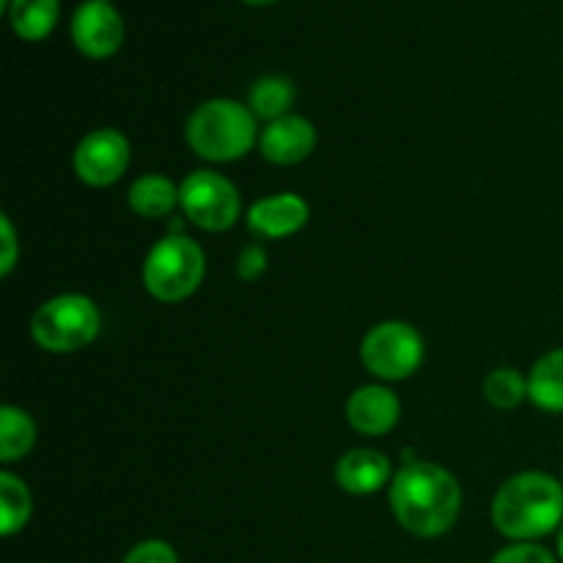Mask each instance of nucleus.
<instances>
[{"label":"nucleus","instance_id":"obj_18","mask_svg":"<svg viewBox=\"0 0 563 563\" xmlns=\"http://www.w3.org/2000/svg\"><path fill=\"white\" fill-rule=\"evenodd\" d=\"M36 445V423L22 407H0V462L14 465Z\"/></svg>","mask_w":563,"mask_h":563},{"label":"nucleus","instance_id":"obj_19","mask_svg":"<svg viewBox=\"0 0 563 563\" xmlns=\"http://www.w3.org/2000/svg\"><path fill=\"white\" fill-rule=\"evenodd\" d=\"M33 515L31 489L25 487L20 476L9 471H0V533L5 539L25 531L27 520Z\"/></svg>","mask_w":563,"mask_h":563},{"label":"nucleus","instance_id":"obj_13","mask_svg":"<svg viewBox=\"0 0 563 563\" xmlns=\"http://www.w3.org/2000/svg\"><path fill=\"white\" fill-rule=\"evenodd\" d=\"M335 482L350 495H374L394 482V467L383 451L352 449L335 462Z\"/></svg>","mask_w":563,"mask_h":563},{"label":"nucleus","instance_id":"obj_9","mask_svg":"<svg viewBox=\"0 0 563 563\" xmlns=\"http://www.w3.org/2000/svg\"><path fill=\"white\" fill-rule=\"evenodd\" d=\"M71 42L86 58L104 60L113 58L124 44V20L113 3L104 0H86L75 9L69 22Z\"/></svg>","mask_w":563,"mask_h":563},{"label":"nucleus","instance_id":"obj_6","mask_svg":"<svg viewBox=\"0 0 563 563\" xmlns=\"http://www.w3.org/2000/svg\"><path fill=\"white\" fill-rule=\"evenodd\" d=\"M427 344L418 328L399 319L379 322L363 335L361 361L368 374L385 383H401L410 379L423 366Z\"/></svg>","mask_w":563,"mask_h":563},{"label":"nucleus","instance_id":"obj_21","mask_svg":"<svg viewBox=\"0 0 563 563\" xmlns=\"http://www.w3.org/2000/svg\"><path fill=\"white\" fill-rule=\"evenodd\" d=\"M489 563H559V559L537 542H515L500 550V553H495V559Z\"/></svg>","mask_w":563,"mask_h":563},{"label":"nucleus","instance_id":"obj_17","mask_svg":"<svg viewBox=\"0 0 563 563\" xmlns=\"http://www.w3.org/2000/svg\"><path fill=\"white\" fill-rule=\"evenodd\" d=\"M295 82L284 75H264L258 77L251 86L247 93V108L253 110L258 121H275L284 119L291 113V104H295Z\"/></svg>","mask_w":563,"mask_h":563},{"label":"nucleus","instance_id":"obj_7","mask_svg":"<svg viewBox=\"0 0 563 563\" xmlns=\"http://www.w3.org/2000/svg\"><path fill=\"white\" fill-rule=\"evenodd\" d=\"M179 209L201 231H229L242 214V198L234 181L218 170H192L179 185Z\"/></svg>","mask_w":563,"mask_h":563},{"label":"nucleus","instance_id":"obj_2","mask_svg":"<svg viewBox=\"0 0 563 563\" xmlns=\"http://www.w3.org/2000/svg\"><path fill=\"white\" fill-rule=\"evenodd\" d=\"M493 526L511 542H537L561 531L563 482L542 471L511 476L493 500Z\"/></svg>","mask_w":563,"mask_h":563},{"label":"nucleus","instance_id":"obj_8","mask_svg":"<svg viewBox=\"0 0 563 563\" xmlns=\"http://www.w3.org/2000/svg\"><path fill=\"white\" fill-rule=\"evenodd\" d=\"M130 141H126L124 132L113 130V126H99V130L88 132L71 154L77 179L88 187L115 185L130 168Z\"/></svg>","mask_w":563,"mask_h":563},{"label":"nucleus","instance_id":"obj_10","mask_svg":"<svg viewBox=\"0 0 563 563\" xmlns=\"http://www.w3.org/2000/svg\"><path fill=\"white\" fill-rule=\"evenodd\" d=\"M308 218H311V209L297 192H273L267 198H258L245 214L247 229L258 240H286V236L300 234L308 225Z\"/></svg>","mask_w":563,"mask_h":563},{"label":"nucleus","instance_id":"obj_1","mask_svg":"<svg viewBox=\"0 0 563 563\" xmlns=\"http://www.w3.org/2000/svg\"><path fill=\"white\" fill-rule=\"evenodd\" d=\"M390 511L407 533L438 539L462 515V487L456 476L434 462H405L388 487Z\"/></svg>","mask_w":563,"mask_h":563},{"label":"nucleus","instance_id":"obj_28","mask_svg":"<svg viewBox=\"0 0 563 563\" xmlns=\"http://www.w3.org/2000/svg\"><path fill=\"white\" fill-rule=\"evenodd\" d=\"M561 482H563V478H561Z\"/></svg>","mask_w":563,"mask_h":563},{"label":"nucleus","instance_id":"obj_25","mask_svg":"<svg viewBox=\"0 0 563 563\" xmlns=\"http://www.w3.org/2000/svg\"><path fill=\"white\" fill-rule=\"evenodd\" d=\"M242 3H247V5H273V3H278V0H242Z\"/></svg>","mask_w":563,"mask_h":563},{"label":"nucleus","instance_id":"obj_14","mask_svg":"<svg viewBox=\"0 0 563 563\" xmlns=\"http://www.w3.org/2000/svg\"><path fill=\"white\" fill-rule=\"evenodd\" d=\"M126 203L146 220L170 218V212L179 207V185L165 174H143L130 185Z\"/></svg>","mask_w":563,"mask_h":563},{"label":"nucleus","instance_id":"obj_27","mask_svg":"<svg viewBox=\"0 0 563 563\" xmlns=\"http://www.w3.org/2000/svg\"><path fill=\"white\" fill-rule=\"evenodd\" d=\"M104 3H113V0H104Z\"/></svg>","mask_w":563,"mask_h":563},{"label":"nucleus","instance_id":"obj_16","mask_svg":"<svg viewBox=\"0 0 563 563\" xmlns=\"http://www.w3.org/2000/svg\"><path fill=\"white\" fill-rule=\"evenodd\" d=\"M5 14L22 42H42L58 25L60 0H11Z\"/></svg>","mask_w":563,"mask_h":563},{"label":"nucleus","instance_id":"obj_23","mask_svg":"<svg viewBox=\"0 0 563 563\" xmlns=\"http://www.w3.org/2000/svg\"><path fill=\"white\" fill-rule=\"evenodd\" d=\"M264 273H267V251L258 242H251V245L242 247L240 256H236V275L242 280H247V284H253Z\"/></svg>","mask_w":563,"mask_h":563},{"label":"nucleus","instance_id":"obj_20","mask_svg":"<svg viewBox=\"0 0 563 563\" xmlns=\"http://www.w3.org/2000/svg\"><path fill=\"white\" fill-rule=\"evenodd\" d=\"M484 399L495 410H515L528 399V377L515 366H498L484 377Z\"/></svg>","mask_w":563,"mask_h":563},{"label":"nucleus","instance_id":"obj_3","mask_svg":"<svg viewBox=\"0 0 563 563\" xmlns=\"http://www.w3.org/2000/svg\"><path fill=\"white\" fill-rule=\"evenodd\" d=\"M258 119L247 104L236 99H207L190 113L185 141L198 157L209 163H236L258 146Z\"/></svg>","mask_w":563,"mask_h":563},{"label":"nucleus","instance_id":"obj_26","mask_svg":"<svg viewBox=\"0 0 563 563\" xmlns=\"http://www.w3.org/2000/svg\"><path fill=\"white\" fill-rule=\"evenodd\" d=\"M559 559L563 563V526H561V531H559Z\"/></svg>","mask_w":563,"mask_h":563},{"label":"nucleus","instance_id":"obj_12","mask_svg":"<svg viewBox=\"0 0 563 563\" xmlns=\"http://www.w3.org/2000/svg\"><path fill=\"white\" fill-rule=\"evenodd\" d=\"M401 401L385 385H363L346 399V423L366 438L388 434L399 423Z\"/></svg>","mask_w":563,"mask_h":563},{"label":"nucleus","instance_id":"obj_5","mask_svg":"<svg viewBox=\"0 0 563 563\" xmlns=\"http://www.w3.org/2000/svg\"><path fill=\"white\" fill-rule=\"evenodd\" d=\"M207 275L203 247L187 234H165L143 262V286L159 302L187 300L198 291Z\"/></svg>","mask_w":563,"mask_h":563},{"label":"nucleus","instance_id":"obj_24","mask_svg":"<svg viewBox=\"0 0 563 563\" xmlns=\"http://www.w3.org/2000/svg\"><path fill=\"white\" fill-rule=\"evenodd\" d=\"M0 275L9 278L16 267V258H20V240H16V229L11 223L9 214H0Z\"/></svg>","mask_w":563,"mask_h":563},{"label":"nucleus","instance_id":"obj_4","mask_svg":"<svg viewBox=\"0 0 563 563\" xmlns=\"http://www.w3.org/2000/svg\"><path fill=\"white\" fill-rule=\"evenodd\" d=\"M102 313L86 295H55L36 308L31 319V335L38 350L49 355H71L97 341Z\"/></svg>","mask_w":563,"mask_h":563},{"label":"nucleus","instance_id":"obj_15","mask_svg":"<svg viewBox=\"0 0 563 563\" xmlns=\"http://www.w3.org/2000/svg\"><path fill=\"white\" fill-rule=\"evenodd\" d=\"M528 399L537 410L561 416L563 412V346L550 350L533 363L528 374Z\"/></svg>","mask_w":563,"mask_h":563},{"label":"nucleus","instance_id":"obj_11","mask_svg":"<svg viewBox=\"0 0 563 563\" xmlns=\"http://www.w3.org/2000/svg\"><path fill=\"white\" fill-rule=\"evenodd\" d=\"M317 141V126L306 115L289 113L264 124L258 135V152L273 165H297L311 157Z\"/></svg>","mask_w":563,"mask_h":563},{"label":"nucleus","instance_id":"obj_22","mask_svg":"<svg viewBox=\"0 0 563 563\" xmlns=\"http://www.w3.org/2000/svg\"><path fill=\"white\" fill-rule=\"evenodd\" d=\"M121 563H179V553L163 539H143L124 555Z\"/></svg>","mask_w":563,"mask_h":563}]
</instances>
